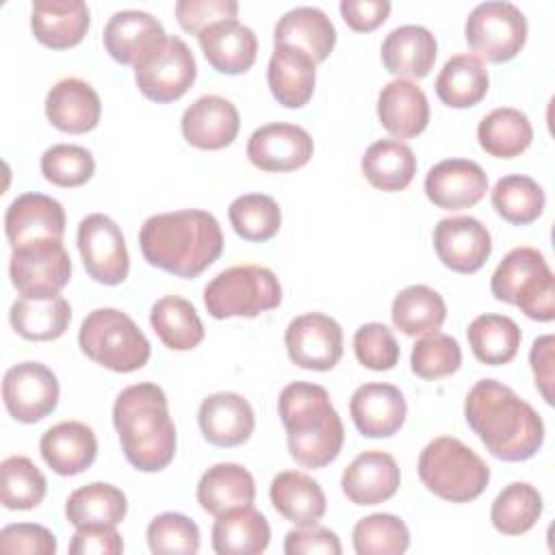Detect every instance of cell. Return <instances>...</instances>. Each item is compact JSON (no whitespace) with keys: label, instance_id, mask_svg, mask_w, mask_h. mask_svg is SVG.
<instances>
[{"label":"cell","instance_id":"35","mask_svg":"<svg viewBox=\"0 0 555 555\" xmlns=\"http://www.w3.org/2000/svg\"><path fill=\"white\" fill-rule=\"evenodd\" d=\"M434 87L442 104L451 108H468L486 98L490 78L479 56L455 54L442 65Z\"/></svg>","mask_w":555,"mask_h":555},{"label":"cell","instance_id":"19","mask_svg":"<svg viewBox=\"0 0 555 555\" xmlns=\"http://www.w3.org/2000/svg\"><path fill=\"white\" fill-rule=\"evenodd\" d=\"M349 412L364 438H390L405 423L408 403L397 386L371 382L353 390Z\"/></svg>","mask_w":555,"mask_h":555},{"label":"cell","instance_id":"50","mask_svg":"<svg viewBox=\"0 0 555 555\" xmlns=\"http://www.w3.org/2000/svg\"><path fill=\"white\" fill-rule=\"evenodd\" d=\"M147 546L156 555H195L199 551V529L197 525L178 512H165L150 520L147 531Z\"/></svg>","mask_w":555,"mask_h":555},{"label":"cell","instance_id":"6","mask_svg":"<svg viewBox=\"0 0 555 555\" xmlns=\"http://www.w3.org/2000/svg\"><path fill=\"white\" fill-rule=\"evenodd\" d=\"M494 299L520 308L533 321L555 319V278L546 258L533 247L512 249L490 280Z\"/></svg>","mask_w":555,"mask_h":555},{"label":"cell","instance_id":"2","mask_svg":"<svg viewBox=\"0 0 555 555\" xmlns=\"http://www.w3.org/2000/svg\"><path fill=\"white\" fill-rule=\"evenodd\" d=\"M143 258L171 275L197 278L223 251V232L215 215L199 208L152 215L139 232Z\"/></svg>","mask_w":555,"mask_h":555},{"label":"cell","instance_id":"47","mask_svg":"<svg viewBox=\"0 0 555 555\" xmlns=\"http://www.w3.org/2000/svg\"><path fill=\"white\" fill-rule=\"evenodd\" d=\"M351 538L358 555H401L410 546L408 525L395 514H371L360 518Z\"/></svg>","mask_w":555,"mask_h":555},{"label":"cell","instance_id":"21","mask_svg":"<svg viewBox=\"0 0 555 555\" xmlns=\"http://www.w3.org/2000/svg\"><path fill=\"white\" fill-rule=\"evenodd\" d=\"M399 483L401 473L395 457L377 449L360 453L340 479V488L353 505L384 503L397 494Z\"/></svg>","mask_w":555,"mask_h":555},{"label":"cell","instance_id":"29","mask_svg":"<svg viewBox=\"0 0 555 555\" xmlns=\"http://www.w3.org/2000/svg\"><path fill=\"white\" fill-rule=\"evenodd\" d=\"M379 124L397 139H414L429 124V102L423 89L405 78H395L377 95Z\"/></svg>","mask_w":555,"mask_h":555},{"label":"cell","instance_id":"38","mask_svg":"<svg viewBox=\"0 0 555 555\" xmlns=\"http://www.w3.org/2000/svg\"><path fill=\"white\" fill-rule=\"evenodd\" d=\"M364 178L379 191H403L416 173V156L399 139H379L362 156Z\"/></svg>","mask_w":555,"mask_h":555},{"label":"cell","instance_id":"43","mask_svg":"<svg viewBox=\"0 0 555 555\" xmlns=\"http://www.w3.org/2000/svg\"><path fill=\"white\" fill-rule=\"evenodd\" d=\"M542 494L527 481L505 486L490 507L492 527L503 535H522L542 516Z\"/></svg>","mask_w":555,"mask_h":555},{"label":"cell","instance_id":"23","mask_svg":"<svg viewBox=\"0 0 555 555\" xmlns=\"http://www.w3.org/2000/svg\"><path fill=\"white\" fill-rule=\"evenodd\" d=\"M167 39L163 24L145 11H117L104 26V48L113 61L137 65L158 43Z\"/></svg>","mask_w":555,"mask_h":555},{"label":"cell","instance_id":"44","mask_svg":"<svg viewBox=\"0 0 555 555\" xmlns=\"http://www.w3.org/2000/svg\"><path fill=\"white\" fill-rule=\"evenodd\" d=\"M490 199L496 215L512 225L533 223L542 215L546 204L542 186L533 178L520 173L503 176L501 180H496Z\"/></svg>","mask_w":555,"mask_h":555},{"label":"cell","instance_id":"46","mask_svg":"<svg viewBox=\"0 0 555 555\" xmlns=\"http://www.w3.org/2000/svg\"><path fill=\"white\" fill-rule=\"evenodd\" d=\"M2 486L0 496L7 509H33L37 507L48 490L43 473L24 455H11L0 466Z\"/></svg>","mask_w":555,"mask_h":555},{"label":"cell","instance_id":"57","mask_svg":"<svg viewBox=\"0 0 555 555\" xmlns=\"http://www.w3.org/2000/svg\"><path fill=\"white\" fill-rule=\"evenodd\" d=\"M553 345L555 338L546 334L535 338L529 351V364L535 377V386L548 405H553Z\"/></svg>","mask_w":555,"mask_h":555},{"label":"cell","instance_id":"25","mask_svg":"<svg viewBox=\"0 0 555 555\" xmlns=\"http://www.w3.org/2000/svg\"><path fill=\"white\" fill-rule=\"evenodd\" d=\"M100 115L98 91L80 78H63L46 95V117L61 132L85 134L98 126Z\"/></svg>","mask_w":555,"mask_h":555},{"label":"cell","instance_id":"27","mask_svg":"<svg viewBox=\"0 0 555 555\" xmlns=\"http://www.w3.org/2000/svg\"><path fill=\"white\" fill-rule=\"evenodd\" d=\"M89 9L82 0H35L30 28L39 43L52 50L78 46L89 30Z\"/></svg>","mask_w":555,"mask_h":555},{"label":"cell","instance_id":"32","mask_svg":"<svg viewBox=\"0 0 555 555\" xmlns=\"http://www.w3.org/2000/svg\"><path fill=\"white\" fill-rule=\"evenodd\" d=\"M273 43L295 46L310 54L314 63H321L332 54L336 46V28L321 9L295 7L278 20Z\"/></svg>","mask_w":555,"mask_h":555},{"label":"cell","instance_id":"39","mask_svg":"<svg viewBox=\"0 0 555 555\" xmlns=\"http://www.w3.org/2000/svg\"><path fill=\"white\" fill-rule=\"evenodd\" d=\"M392 325L405 336H425L438 332L447 319L442 295L425 284H412L392 299Z\"/></svg>","mask_w":555,"mask_h":555},{"label":"cell","instance_id":"53","mask_svg":"<svg viewBox=\"0 0 555 555\" xmlns=\"http://www.w3.org/2000/svg\"><path fill=\"white\" fill-rule=\"evenodd\" d=\"M2 553H26V555H54L56 538L50 529L35 522L7 525L0 531Z\"/></svg>","mask_w":555,"mask_h":555},{"label":"cell","instance_id":"30","mask_svg":"<svg viewBox=\"0 0 555 555\" xmlns=\"http://www.w3.org/2000/svg\"><path fill=\"white\" fill-rule=\"evenodd\" d=\"M436 37L418 24H405L382 41V63L397 78H425L436 61Z\"/></svg>","mask_w":555,"mask_h":555},{"label":"cell","instance_id":"3","mask_svg":"<svg viewBox=\"0 0 555 555\" xmlns=\"http://www.w3.org/2000/svg\"><path fill=\"white\" fill-rule=\"evenodd\" d=\"M113 425L126 460L141 473L167 468L176 455V425L167 395L152 382L124 388L113 403Z\"/></svg>","mask_w":555,"mask_h":555},{"label":"cell","instance_id":"22","mask_svg":"<svg viewBox=\"0 0 555 555\" xmlns=\"http://www.w3.org/2000/svg\"><path fill=\"white\" fill-rule=\"evenodd\" d=\"M197 423L202 436L215 447H238L247 442L256 427V416L249 401L236 392L208 395L199 410Z\"/></svg>","mask_w":555,"mask_h":555},{"label":"cell","instance_id":"18","mask_svg":"<svg viewBox=\"0 0 555 555\" xmlns=\"http://www.w3.org/2000/svg\"><path fill=\"white\" fill-rule=\"evenodd\" d=\"M488 191L486 171L468 158H447L434 165L425 176L427 199L444 210L470 208Z\"/></svg>","mask_w":555,"mask_h":555},{"label":"cell","instance_id":"52","mask_svg":"<svg viewBox=\"0 0 555 555\" xmlns=\"http://www.w3.org/2000/svg\"><path fill=\"white\" fill-rule=\"evenodd\" d=\"M238 2L234 0H178L176 20L182 30L199 35L210 24L221 20H236Z\"/></svg>","mask_w":555,"mask_h":555},{"label":"cell","instance_id":"48","mask_svg":"<svg viewBox=\"0 0 555 555\" xmlns=\"http://www.w3.org/2000/svg\"><path fill=\"white\" fill-rule=\"evenodd\" d=\"M41 173L61 189H74L89 182L95 173L93 154L82 145L56 143L41 156Z\"/></svg>","mask_w":555,"mask_h":555},{"label":"cell","instance_id":"12","mask_svg":"<svg viewBox=\"0 0 555 555\" xmlns=\"http://www.w3.org/2000/svg\"><path fill=\"white\" fill-rule=\"evenodd\" d=\"M78 251L91 280L104 286H117L128 278L130 258L121 228L102 212H91L78 223Z\"/></svg>","mask_w":555,"mask_h":555},{"label":"cell","instance_id":"24","mask_svg":"<svg viewBox=\"0 0 555 555\" xmlns=\"http://www.w3.org/2000/svg\"><path fill=\"white\" fill-rule=\"evenodd\" d=\"M199 48L208 65L228 76L245 74L258 54V39L254 30L238 20H221L197 35Z\"/></svg>","mask_w":555,"mask_h":555},{"label":"cell","instance_id":"49","mask_svg":"<svg viewBox=\"0 0 555 555\" xmlns=\"http://www.w3.org/2000/svg\"><path fill=\"white\" fill-rule=\"evenodd\" d=\"M412 371L423 379H440L453 375L462 366L460 343L442 332L425 334L412 347Z\"/></svg>","mask_w":555,"mask_h":555},{"label":"cell","instance_id":"5","mask_svg":"<svg viewBox=\"0 0 555 555\" xmlns=\"http://www.w3.org/2000/svg\"><path fill=\"white\" fill-rule=\"evenodd\" d=\"M418 477L436 496L451 503H468L488 488L490 468L462 440L440 436L421 451Z\"/></svg>","mask_w":555,"mask_h":555},{"label":"cell","instance_id":"41","mask_svg":"<svg viewBox=\"0 0 555 555\" xmlns=\"http://www.w3.org/2000/svg\"><path fill=\"white\" fill-rule=\"evenodd\" d=\"M466 336L473 356L488 366L512 362L518 353L522 338L520 327L514 319L494 312L475 317L466 330Z\"/></svg>","mask_w":555,"mask_h":555},{"label":"cell","instance_id":"10","mask_svg":"<svg viewBox=\"0 0 555 555\" xmlns=\"http://www.w3.org/2000/svg\"><path fill=\"white\" fill-rule=\"evenodd\" d=\"M195 56L180 37H167L134 65L139 91L158 104L180 100L195 82Z\"/></svg>","mask_w":555,"mask_h":555},{"label":"cell","instance_id":"16","mask_svg":"<svg viewBox=\"0 0 555 555\" xmlns=\"http://www.w3.org/2000/svg\"><path fill=\"white\" fill-rule=\"evenodd\" d=\"M314 152V141L301 126L267 124L251 132L247 141V158L254 167L271 173L295 171L304 167Z\"/></svg>","mask_w":555,"mask_h":555},{"label":"cell","instance_id":"42","mask_svg":"<svg viewBox=\"0 0 555 555\" xmlns=\"http://www.w3.org/2000/svg\"><path fill=\"white\" fill-rule=\"evenodd\" d=\"M128 512L126 494L104 481L87 483L74 490L65 503V516L74 527L82 525H113L117 527Z\"/></svg>","mask_w":555,"mask_h":555},{"label":"cell","instance_id":"15","mask_svg":"<svg viewBox=\"0 0 555 555\" xmlns=\"http://www.w3.org/2000/svg\"><path fill=\"white\" fill-rule=\"evenodd\" d=\"M434 249L447 269L475 273L492 254V236L475 217H444L434 228Z\"/></svg>","mask_w":555,"mask_h":555},{"label":"cell","instance_id":"36","mask_svg":"<svg viewBox=\"0 0 555 555\" xmlns=\"http://www.w3.org/2000/svg\"><path fill=\"white\" fill-rule=\"evenodd\" d=\"M11 327L26 340L46 343L65 334L72 321L69 301L63 295L50 299H17L9 310Z\"/></svg>","mask_w":555,"mask_h":555},{"label":"cell","instance_id":"37","mask_svg":"<svg viewBox=\"0 0 555 555\" xmlns=\"http://www.w3.org/2000/svg\"><path fill=\"white\" fill-rule=\"evenodd\" d=\"M150 325L167 349L191 351L204 340V323L195 306L178 295L160 297L150 312Z\"/></svg>","mask_w":555,"mask_h":555},{"label":"cell","instance_id":"9","mask_svg":"<svg viewBox=\"0 0 555 555\" xmlns=\"http://www.w3.org/2000/svg\"><path fill=\"white\" fill-rule=\"evenodd\" d=\"M464 35L475 56L505 63L525 48L527 17L512 2H481L468 13Z\"/></svg>","mask_w":555,"mask_h":555},{"label":"cell","instance_id":"11","mask_svg":"<svg viewBox=\"0 0 555 555\" xmlns=\"http://www.w3.org/2000/svg\"><path fill=\"white\" fill-rule=\"evenodd\" d=\"M9 275L22 297L50 299L67 286L72 260L63 241H37L13 249Z\"/></svg>","mask_w":555,"mask_h":555},{"label":"cell","instance_id":"55","mask_svg":"<svg viewBox=\"0 0 555 555\" xmlns=\"http://www.w3.org/2000/svg\"><path fill=\"white\" fill-rule=\"evenodd\" d=\"M284 553L286 555H312V553L340 555L343 546L334 531L319 525H310V527H299L286 533Z\"/></svg>","mask_w":555,"mask_h":555},{"label":"cell","instance_id":"1","mask_svg":"<svg viewBox=\"0 0 555 555\" xmlns=\"http://www.w3.org/2000/svg\"><path fill=\"white\" fill-rule=\"evenodd\" d=\"M464 416L490 455L503 462H525L544 444L540 414L509 386L479 379L466 395Z\"/></svg>","mask_w":555,"mask_h":555},{"label":"cell","instance_id":"20","mask_svg":"<svg viewBox=\"0 0 555 555\" xmlns=\"http://www.w3.org/2000/svg\"><path fill=\"white\" fill-rule=\"evenodd\" d=\"M180 128L189 145L197 150H223L234 143L241 117L230 100L202 95L182 113Z\"/></svg>","mask_w":555,"mask_h":555},{"label":"cell","instance_id":"34","mask_svg":"<svg viewBox=\"0 0 555 555\" xmlns=\"http://www.w3.org/2000/svg\"><path fill=\"white\" fill-rule=\"evenodd\" d=\"M195 496L204 512L219 516L223 512L251 505L256 499V481L241 464L221 462L199 477Z\"/></svg>","mask_w":555,"mask_h":555},{"label":"cell","instance_id":"13","mask_svg":"<svg viewBox=\"0 0 555 555\" xmlns=\"http://www.w3.org/2000/svg\"><path fill=\"white\" fill-rule=\"evenodd\" d=\"M59 379L41 362L13 364L2 377V401L20 423H39L56 410Z\"/></svg>","mask_w":555,"mask_h":555},{"label":"cell","instance_id":"28","mask_svg":"<svg viewBox=\"0 0 555 555\" xmlns=\"http://www.w3.org/2000/svg\"><path fill=\"white\" fill-rule=\"evenodd\" d=\"M267 82L278 104L301 108L314 93L317 63L295 46H275L267 65Z\"/></svg>","mask_w":555,"mask_h":555},{"label":"cell","instance_id":"14","mask_svg":"<svg viewBox=\"0 0 555 555\" xmlns=\"http://www.w3.org/2000/svg\"><path fill=\"white\" fill-rule=\"evenodd\" d=\"M284 345L299 369L332 371L343 358V327L323 312H306L288 323Z\"/></svg>","mask_w":555,"mask_h":555},{"label":"cell","instance_id":"40","mask_svg":"<svg viewBox=\"0 0 555 555\" xmlns=\"http://www.w3.org/2000/svg\"><path fill=\"white\" fill-rule=\"evenodd\" d=\"M533 139L529 117L512 106H501L488 113L477 126V141L481 150L494 158L520 156Z\"/></svg>","mask_w":555,"mask_h":555},{"label":"cell","instance_id":"8","mask_svg":"<svg viewBox=\"0 0 555 555\" xmlns=\"http://www.w3.org/2000/svg\"><path fill=\"white\" fill-rule=\"evenodd\" d=\"M282 304L275 273L260 264H238L217 273L204 288V306L212 319H254Z\"/></svg>","mask_w":555,"mask_h":555},{"label":"cell","instance_id":"17","mask_svg":"<svg viewBox=\"0 0 555 555\" xmlns=\"http://www.w3.org/2000/svg\"><path fill=\"white\" fill-rule=\"evenodd\" d=\"M65 210L43 193L17 195L4 212V234L11 249L37 241H63Z\"/></svg>","mask_w":555,"mask_h":555},{"label":"cell","instance_id":"4","mask_svg":"<svg viewBox=\"0 0 555 555\" xmlns=\"http://www.w3.org/2000/svg\"><path fill=\"white\" fill-rule=\"evenodd\" d=\"M278 414L286 429L288 453L299 466L323 468L338 457L345 427L323 386L310 382L284 386Z\"/></svg>","mask_w":555,"mask_h":555},{"label":"cell","instance_id":"56","mask_svg":"<svg viewBox=\"0 0 555 555\" xmlns=\"http://www.w3.org/2000/svg\"><path fill=\"white\" fill-rule=\"evenodd\" d=\"M340 15L345 24L356 33H371L388 20V0H343Z\"/></svg>","mask_w":555,"mask_h":555},{"label":"cell","instance_id":"51","mask_svg":"<svg viewBox=\"0 0 555 555\" xmlns=\"http://www.w3.org/2000/svg\"><path fill=\"white\" fill-rule=\"evenodd\" d=\"M353 351L362 366L371 371H390L399 362V343L384 323H364L353 334Z\"/></svg>","mask_w":555,"mask_h":555},{"label":"cell","instance_id":"33","mask_svg":"<svg viewBox=\"0 0 555 555\" xmlns=\"http://www.w3.org/2000/svg\"><path fill=\"white\" fill-rule=\"evenodd\" d=\"M210 538L217 555H258L271 542V527L264 514L245 505L219 514Z\"/></svg>","mask_w":555,"mask_h":555},{"label":"cell","instance_id":"26","mask_svg":"<svg viewBox=\"0 0 555 555\" xmlns=\"http://www.w3.org/2000/svg\"><path fill=\"white\" fill-rule=\"evenodd\" d=\"M43 462L63 477L80 475L98 455V438L93 429L80 421H63L43 431L39 440Z\"/></svg>","mask_w":555,"mask_h":555},{"label":"cell","instance_id":"31","mask_svg":"<svg viewBox=\"0 0 555 555\" xmlns=\"http://www.w3.org/2000/svg\"><path fill=\"white\" fill-rule=\"evenodd\" d=\"M275 512L297 527L317 525L327 509V499L319 481L299 470H282L269 486Z\"/></svg>","mask_w":555,"mask_h":555},{"label":"cell","instance_id":"54","mask_svg":"<svg viewBox=\"0 0 555 555\" xmlns=\"http://www.w3.org/2000/svg\"><path fill=\"white\" fill-rule=\"evenodd\" d=\"M124 540L113 525H82L69 542L72 555H119Z\"/></svg>","mask_w":555,"mask_h":555},{"label":"cell","instance_id":"7","mask_svg":"<svg viewBox=\"0 0 555 555\" xmlns=\"http://www.w3.org/2000/svg\"><path fill=\"white\" fill-rule=\"evenodd\" d=\"M78 345L89 360L115 373L143 369L152 353L139 325L117 308L91 310L80 325Z\"/></svg>","mask_w":555,"mask_h":555},{"label":"cell","instance_id":"45","mask_svg":"<svg viewBox=\"0 0 555 555\" xmlns=\"http://www.w3.org/2000/svg\"><path fill=\"white\" fill-rule=\"evenodd\" d=\"M228 219L243 241L264 243L280 232L282 210L271 195L247 193L230 204Z\"/></svg>","mask_w":555,"mask_h":555}]
</instances>
